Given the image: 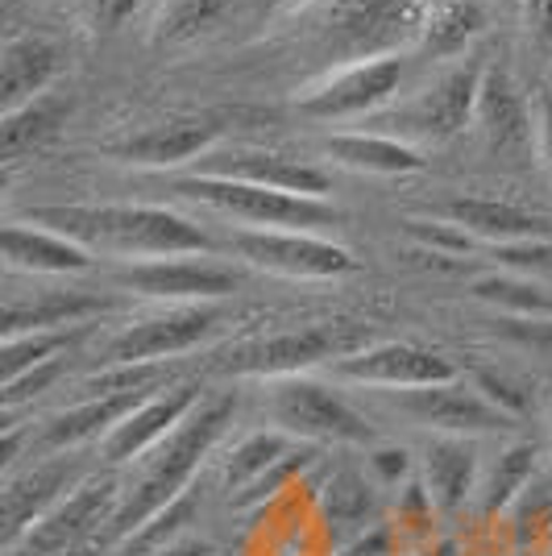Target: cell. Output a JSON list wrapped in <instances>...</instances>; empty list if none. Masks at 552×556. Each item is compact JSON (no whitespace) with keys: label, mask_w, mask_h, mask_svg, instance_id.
<instances>
[{"label":"cell","mask_w":552,"mask_h":556,"mask_svg":"<svg viewBox=\"0 0 552 556\" xmlns=\"http://www.w3.org/2000/svg\"><path fill=\"white\" fill-rule=\"evenodd\" d=\"M233 412H237V403H233L229 394L208 399L146 457L138 486L121 498L113 523H109V540H116V544L129 540L150 515H159L166 503H175L184 490H191L196 469L204 465V457L225 437V428L233 424Z\"/></svg>","instance_id":"cell-2"},{"label":"cell","mask_w":552,"mask_h":556,"mask_svg":"<svg viewBox=\"0 0 552 556\" xmlns=\"http://www.w3.org/2000/svg\"><path fill=\"white\" fill-rule=\"evenodd\" d=\"M444 216L461 225L469 237H482L490 245H506V241H528V237H552V225L536 212L506 204V200H486V195H465V200H449Z\"/></svg>","instance_id":"cell-23"},{"label":"cell","mask_w":552,"mask_h":556,"mask_svg":"<svg viewBox=\"0 0 552 556\" xmlns=\"http://www.w3.org/2000/svg\"><path fill=\"white\" fill-rule=\"evenodd\" d=\"M407 237L419 245V254H437L449 262H461L474 245V237L453 220H419L415 216V220H407Z\"/></svg>","instance_id":"cell-37"},{"label":"cell","mask_w":552,"mask_h":556,"mask_svg":"<svg viewBox=\"0 0 552 556\" xmlns=\"http://www.w3.org/2000/svg\"><path fill=\"white\" fill-rule=\"evenodd\" d=\"M312 462H316V444L300 441L291 453H287V457H283V462L275 465V469H266V473H262L250 490H241V494H237V498H229V503H233V507H262L266 498H275L278 490L287 486L296 473H303Z\"/></svg>","instance_id":"cell-35"},{"label":"cell","mask_w":552,"mask_h":556,"mask_svg":"<svg viewBox=\"0 0 552 556\" xmlns=\"http://www.w3.org/2000/svg\"><path fill=\"white\" fill-rule=\"evenodd\" d=\"M266 416L278 432L308 444H374L369 424L341 391H333L321 378H275L266 391Z\"/></svg>","instance_id":"cell-6"},{"label":"cell","mask_w":552,"mask_h":556,"mask_svg":"<svg viewBox=\"0 0 552 556\" xmlns=\"http://www.w3.org/2000/svg\"><path fill=\"white\" fill-rule=\"evenodd\" d=\"M515 540L528 544V540H540V535L552 528V478H531L528 490L515 498Z\"/></svg>","instance_id":"cell-36"},{"label":"cell","mask_w":552,"mask_h":556,"mask_svg":"<svg viewBox=\"0 0 552 556\" xmlns=\"http://www.w3.org/2000/svg\"><path fill=\"white\" fill-rule=\"evenodd\" d=\"M321 515L324 528L337 540H353L369 528L374 515V490L357 469H337L321 490Z\"/></svg>","instance_id":"cell-27"},{"label":"cell","mask_w":552,"mask_h":556,"mask_svg":"<svg viewBox=\"0 0 552 556\" xmlns=\"http://www.w3.org/2000/svg\"><path fill=\"white\" fill-rule=\"evenodd\" d=\"M328 370L341 382L382 387V391H412V387H437L457 378V366L444 353L412 345V341H374L362 353L333 362Z\"/></svg>","instance_id":"cell-13"},{"label":"cell","mask_w":552,"mask_h":556,"mask_svg":"<svg viewBox=\"0 0 552 556\" xmlns=\"http://www.w3.org/2000/svg\"><path fill=\"white\" fill-rule=\"evenodd\" d=\"M154 556H216V553H212V544H204V540L184 535V540H175L171 548H162V553H154Z\"/></svg>","instance_id":"cell-46"},{"label":"cell","mask_w":552,"mask_h":556,"mask_svg":"<svg viewBox=\"0 0 552 556\" xmlns=\"http://www.w3.org/2000/svg\"><path fill=\"white\" fill-rule=\"evenodd\" d=\"M536 478V448L531 444H506L503 453L482 469L478 482V510L482 519H494L499 510L515 507V498L528 490V482Z\"/></svg>","instance_id":"cell-28"},{"label":"cell","mask_w":552,"mask_h":556,"mask_svg":"<svg viewBox=\"0 0 552 556\" xmlns=\"http://www.w3.org/2000/svg\"><path fill=\"white\" fill-rule=\"evenodd\" d=\"M175 191L237 220L241 229H300L316 232L324 225H337V208L312 200V195H291V191H271V187L241 184V179H221V175H187L175 184Z\"/></svg>","instance_id":"cell-5"},{"label":"cell","mask_w":552,"mask_h":556,"mask_svg":"<svg viewBox=\"0 0 552 556\" xmlns=\"http://www.w3.org/2000/svg\"><path fill=\"white\" fill-rule=\"evenodd\" d=\"M79 465L75 457H50V462L25 469L4 482L0 494V548H13L59 498H67L79 486Z\"/></svg>","instance_id":"cell-15"},{"label":"cell","mask_w":552,"mask_h":556,"mask_svg":"<svg viewBox=\"0 0 552 556\" xmlns=\"http://www.w3.org/2000/svg\"><path fill=\"white\" fill-rule=\"evenodd\" d=\"M216 141H221V125L212 116H175V121H162V125L113 141L109 154L129 166H179L204 159Z\"/></svg>","instance_id":"cell-17"},{"label":"cell","mask_w":552,"mask_h":556,"mask_svg":"<svg viewBox=\"0 0 552 556\" xmlns=\"http://www.w3.org/2000/svg\"><path fill=\"white\" fill-rule=\"evenodd\" d=\"M536 150H540V163L552 179V96L544 92L536 100Z\"/></svg>","instance_id":"cell-44"},{"label":"cell","mask_w":552,"mask_h":556,"mask_svg":"<svg viewBox=\"0 0 552 556\" xmlns=\"http://www.w3.org/2000/svg\"><path fill=\"white\" fill-rule=\"evenodd\" d=\"M391 553V532L387 528H369V535H353L349 540V548L346 556H387Z\"/></svg>","instance_id":"cell-45"},{"label":"cell","mask_w":552,"mask_h":556,"mask_svg":"<svg viewBox=\"0 0 552 556\" xmlns=\"http://www.w3.org/2000/svg\"><path fill=\"white\" fill-rule=\"evenodd\" d=\"M200 407V391L196 387H162L159 394H150L134 416H125L113 432L100 441V453L109 465H129L146 462L191 412Z\"/></svg>","instance_id":"cell-16"},{"label":"cell","mask_w":552,"mask_h":556,"mask_svg":"<svg viewBox=\"0 0 552 556\" xmlns=\"http://www.w3.org/2000/svg\"><path fill=\"white\" fill-rule=\"evenodd\" d=\"M54 75H59V47L54 42L38 38V34L9 38L0 50V104H4V113L38 100Z\"/></svg>","instance_id":"cell-22"},{"label":"cell","mask_w":552,"mask_h":556,"mask_svg":"<svg viewBox=\"0 0 552 556\" xmlns=\"http://www.w3.org/2000/svg\"><path fill=\"white\" fill-rule=\"evenodd\" d=\"M229 320L221 303H166L154 316L113 332L100 349V366H134V362H166L212 341Z\"/></svg>","instance_id":"cell-7"},{"label":"cell","mask_w":552,"mask_h":556,"mask_svg":"<svg viewBox=\"0 0 552 556\" xmlns=\"http://www.w3.org/2000/svg\"><path fill=\"white\" fill-rule=\"evenodd\" d=\"M399 84H403V59L399 54L362 59V63H346V67H337L333 75H324L321 84H312L296 100V109L303 116H312V121L374 116L391 104Z\"/></svg>","instance_id":"cell-11"},{"label":"cell","mask_w":552,"mask_h":556,"mask_svg":"<svg viewBox=\"0 0 552 556\" xmlns=\"http://www.w3.org/2000/svg\"><path fill=\"white\" fill-rule=\"evenodd\" d=\"M79 337V328H63V332H25V337H9L0 349V378L13 382L34 366H47L54 362L63 349Z\"/></svg>","instance_id":"cell-33"},{"label":"cell","mask_w":552,"mask_h":556,"mask_svg":"<svg viewBox=\"0 0 552 556\" xmlns=\"http://www.w3.org/2000/svg\"><path fill=\"white\" fill-rule=\"evenodd\" d=\"M0 254H4V266L17 275H84L96 266V254L88 245L54 229H42V225H22V220L4 225Z\"/></svg>","instance_id":"cell-18"},{"label":"cell","mask_w":552,"mask_h":556,"mask_svg":"<svg viewBox=\"0 0 552 556\" xmlns=\"http://www.w3.org/2000/svg\"><path fill=\"white\" fill-rule=\"evenodd\" d=\"M233 0H162V13L154 17V42H191L208 34L212 25L229 13Z\"/></svg>","instance_id":"cell-32"},{"label":"cell","mask_w":552,"mask_h":556,"mask_svg":"<svg viewBox=\"0 0 552 556\" xmlns=\"http://www.w3.org/2000/svg\"><path fill=\"white\" fill-rule=\"evenodd\" d=\"M113 303L104 295H88V291H34V295H9L4 300V316H0V332L9 337H25V332H63V328L84 325L88 316L109 312Z\"/></svg>","instance_id":"cell-21"},{"label":"cell","mask_w":552,"mask_h":556,"mask_svg":"<svg viewBox=\"0 0 552 556\" xmlns=\"http://www.w3.org/2000/svg\"><path fill=\"white\" fill-rule=\"evenodd\" d=\"M296 437H287V432H278V428H262V432H250V437H241V441L229 448V457H225V469H221V478H225V490H229V498H237L241 490H250L266 469H275L291 448H296Z\"/></svg>","instance_id":"cell-29"},{"label":"cell","mask_w":552,"mask_h":556,"mask_svg":"<svg viewBox=\"0 0 552 556\" xmlns=\"http://www.w3.org/2000/svg\"><path fill=\"white\" fill-rule=\"evenodd\" d=\"M200 175H221V179H241V184L271 187V191H291V195H312L324 200L333 191L328 170L316 163H303L278 150H253V146H233V150H208L200 159Z\"/></svg>","instance_id":"cell-14"},{"label":"cell","mask_w":552,"mask_h":556,"mask_svg":"<svg viewBox=\"0 0 552 556\" xmlns=\"http://www.w3.org/2000/svg\"><path fill=\"white\" fill-rule=\"evenodd\" d=\"M494 257L499 266L511 270V275H552V241L549 237H528V241H506V245H494Z\"/></svg>","instance_id":"cell-38"},{"label":"cell","mask_w":552,"mask_h":556,"mask_svg":"<svg viewBox=\"0 0 552 556\" xmlns=\"http://www.w3.org/2000/svg\"><path fill=\"white\" fill-rule=\"evenodd\" d=\"M474 121H478L482 141L494 154H524L536 138V116H531L528 100L511 84L506 71H486L482 75Z\"/></svg>","instance_id":"cell-20"},{"label":"cell","mask_w":552,"mask_h":556,"mask_svg":"<svg viewBox=\"0 0 552 556\" xmlns=\"http://www.w3.org/2000/svg\"><path fill=\"white\" fill-rule=\"evenodd\" d=\"M369 469H374V478L378 482H399V478H407V469H412V457H407V448H394V444H374L369 448Z\"/></svg>","instance_id":"cell-42"},{"label":"cell","mask_w":552,"mask_h":556,"mask_svg":"<svg viewBox=\"0 0 552 556\" xmlns=\"http://www.w3.org/2000/svg\"><path fill=\"white\" fill-rule=\"evenodd\" d=\"M474 387H478V391H482L499 412H506L511 419H519L531 407V391L524 387V382H515L511 374L474 370Z\"/></svg>","instance_id":"cell-39"},{"label":"cell","mask_w":552,"mask_h":556,"mask_svg":"<svg viewBox=\"0 0 552 556\" xmlns=\"http://www.w3.org/2000/svg\"><path fill=\"white\" fill-rule=\"evenodd\" d=\"M196 515H200V490L191 486L175 503H166L159 515H150L129 540H121V556H154L162 548H171L175 540H184V532L196 523Z\"/></svg>","instance_id":"cell-31"},{"label":"cell","mask_w":552,"mask_h":556,"mask_svg":"<svg viewBox=\"0 0 552 556\" xmlns=\"http://www.w3.org/2000/svg\"><path fill=\"white\" fill-rule=\"evenodd\" d=\"M524 29L540 50H552V0H524Z\"/></svg>","instance_id":"cell-43"},{"label":"cell","mask_w":552,"mask_h":556,"mask_svg":"<svg viewBox=\"0 0 552 556\" xmlns=\"http://www.w3.org/2000/svg\"><path fill=\"white\" fill-rule=\"evenodd\" d=\"M162 362H134V366H100L92 378H84V399L100 394H159Z\"/></svg>","instance_id":"cell-34"},{"label":"cell","mask_w":552,"mask_h":556,"mask_svg":"<svg viewBox=\"0 0 552 556\" xmlns=\"http://www.w3.org/2000/svg\"><path fill=\"white\" fill-rule=\"evenodd\" d=\"M63 378V357H54L47 366H34V370H25L22 378H13V382H4V391H0V403H4V412H13V407H22L29 399H38V394H47L54 382Z\"/></svg>","instance_id":"cell-40"},{"label":"cell","mask_w":552,"mask_h":556,"mask_svg":"<svg viewBox=\"0 0 552 556\" xmlns=\"http://www.w3.org/2000/svg\"><path fill=\"white\" fill-rule=\"evenodd\" d=\"M482 462L474 437H432L424 448V490L437 515H457L469 498H478Z\"/></svg>","instance_id":"cell-19"},{"label":"cell","mask_w":552,"mask_h":556,"mask_svg":"<svg viewBox=\"0 0 552 556\" xmlns=\"http://www.w3.org/2000/svg\"><path fill=\"white\" fill-rule=\"evenodd\" d=\"M141 9V0H84V22L96 34H113Z\"/></svg>","instance_id":"cell-41"},{"label":"cell","mask_w":552,"mask_h":556,"mask_svg":"<svg viewBox=\"0 0 552 556\" xmlns=\"http://www.w3.org/2000/svg\"><path fill=\"white\" fill-rule=\"evenodd\" d=\"M121 498H125V490H121V482H116L113 473H92V478H84L79 486L71 490L67 498H59L13 548H4V556L67 553L79 540H88L92 532H100L104 523H113Z\"/></svg>","instance_id":"cell-9"},{"label":"cell","mask_w":552,"mask_h":556,"mask_svg":"<svg viewBox=\"0 0 552 556\" xmlns=\"http://www.w3.org/2000/svg\"><path fill=\"white\" fill-rule=\"evenodd\" d=\"M229 250L253 270L283 278H303V282H324V278H346L357 270V257L346 245L328 241L321 232L300 229H233Z\"/></svg>","instance_id":"cell-8"},{"label":"cell","mask_w":552,"mask_h":556,"mask_svg":"<svg viewBox=\"0 0 552 556\" xmlns=\"http://www.w3.org/2000/svg\"><path fill=\"white\" fill-rule=\"evenodd\" d=\"M324 154L337 166H349V170H362V175H415L424 170V154L399 138H387V134H369V129H357V134H333L324 141Z\"/></svg>","instance_id":"cell-25"},{"label":"cell","mask_w":552,"mask_h":556,"mask_svg":"<svg viewBox=\"0 0 552 556\" xmlns=\"http://www.w3.org/2000/svg\"><path fill=\"white\" fill-rule=\"evenodd\" d=\"M474 300L499 307L511 320H552V295L528 275H482L474 282Z\"/></svg>","instance_id":"cell-30"},{"label":"cell","mask_w":552,"mask_h":556,"mask_svg":"<svg viewBox=\"0 0 552 556\" xmlns=\"http://www.w3.org/2000/svg\"><path fill=\"white\" fill-rule=\"evenodd\" d=\"M482 75L486 67L478 59H461V63L440 71L432 84H424L412 100L387 104L382 113L369 116L374 121L369 134H387V138H399L407 146H415V141H432L437 146V141L457 138L461 129L474 121Z\"/></svg>","instance_id":"cell-4"},{"label":"cell","mask_w":552,"mask_h":556,"mask_svg":"<svg viewBox=\"0 0 552 556\" xmlns=\"http://www.w3.org/2000/svg\"><path fill=\"white\" fill-rule=\"evenodd\" d=\"M71 109H75L71 96L42 92L38 100H29L22 109L4 113V121H0V154L13 163V159L29 154V150H38L42 141H50L67 125Z\"/></svg>","instance_id":"cell-26"},{"label":"cell","mask_w":552,"mask_h":556,"mask_svg":"<svg viewBox=\"0 0 552 556\" xmlns=\"http://www.w3.org/2000/svg\"><path fill=\"white\" fill-rule=\"evenodd\" d=\"M387 407L403 412L419 428H432L437 437H490V432H506L515 424L474 382H461V378L437 382V387L387 391Z\"/></svg>","instance_id":"cell-10"},{"label":"cell","mask_w":552,"mask_h":556,"mask_svg":"<svg viewBox=\"0 0 552 556\" xmlns=\"http://www.w3.org/2000/svg\"><path fill=\"white\" fill-rule=\"evenodd\" d=\"M374 345V332L357 320H321V325L287 328L271 337H253L241 341L229 357L221 362V370L233 378H296L312 366H333L341 357H353L362 349Z\"/></svg>","instance_id":"cell-3"},{"label":"cell","mask_w":552,"mask_h":556,"mask_svg":"<svg viewBox=\"0 0 552 556\" xmlns=\"http://www.w3.org/2000/svg\"><path fill=\"white\" fill-rule=\"evenodd\" d=\"M29 225H42L88 245L92 254H121L129 262L150 257L212 254L216 241L191 216L159 204H50L29 212Z\"/></svg>","instance_id":"cell-1"},{"label":"cell","mask_w":552,"mask_h":556,"mask_svg":"<svg viewBox=\"0 0 552 556\" xmlns=\"http://www.w3.org/2000/svg\"><path fill=\"white\" fill-rule=\"evenodd\" d=\"M150 394H100V399H79L75 407L59 412L42 428L47 448H75L84 441H104L125 416H134Z\"/></svg>","instance_id":"cell-24"},{"label":"cell","mask_w":552,"mask_h":556,"mask_svg":"<svg viewBox=\"0 0 552 556\" xmlns=\"http://www.w3.org/2000/svg\"><path fill=\"white\" fill-rule=\"evenodd\" d=\"M113 282L129 295L162 303H221L237 291L241 275L233 266L208 262V257H150V262H125L113 270Z\"/></svg>","instance_id":"cell-12"},{"label":"cell","mask_w":552,"mask_h":556,"mask_svg":"<svg viewBox=\"0 0 552 556\" xmlns=\"http://www.w3.org/2000/svg\"><path fill=\"white\" fill-rule=\"evenodd\" d=\"M549 428H552V403H549Z\"/></svg>","instance_id":"cell-47"}]
</instances>
